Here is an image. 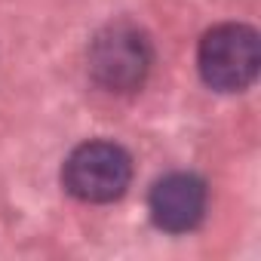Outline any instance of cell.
Masks as SVG:
<instances>
[{
  "mask_svg": "<svg viewBox=\"0 0 261 261\" xmlns=\"http://www.w3.org/2000/svg\"><path fill=\"white\" fill-rule=\"evenodd\" d=\"M206 86L218 92H240L258 77L261 46L249 25H218L200 40L197 56Z\"/></svg>",
  "mask_w": 261,
  "mask_h": 261,
  "instance_id": "6da1fadb",
  "label": "cell"
},
{
  "mask_svg": "<svg viewBox=\"0 0 261 261\" xmlns=\"http://www.w3.org/2000/svg\"><path fill=\"white\" fill-rule=\"evenodd\" d=\"M151 218L169 233H185L206 212V185L191 172H172L151 188Z\"/></svg>",
  "mask_w": 261,
  "mask_h": 261,
  "instance_id": "277c9868",
  "label": "cell"
},
{
  "mask_svg": "<svg viewBox=\"0 0 261 261\" xmlns=\"http://www.w3.org/2000/svg\"><path fill=\"white\" fill-rule=\"evenodd\" d=\"M151 68V49L139 28L133 25H111L105 28L89 49L92 77L111 92L139 89Z\"/></svg>",
  "mask_w": 261,
  "mask_h": 261,
  "instance_id": "3957f363",
  "label": "cell"
},
{
  "mask_svg": "<svg viewBox=\"0 0 261 261\" xmlns=\"http://www.w3.org/2000/svg\"><path fill=\"white\" fill-rule=\"evenodd\" d=\"M65 188L83 203H111L133 181V160L114 142H86L65 163Z\"/></svg>",
  "mask_w": 261,
  "mask_h": 261,
  "instance_id": "7a4b0ae2",
  "label": "cell"
}]
</instances>
